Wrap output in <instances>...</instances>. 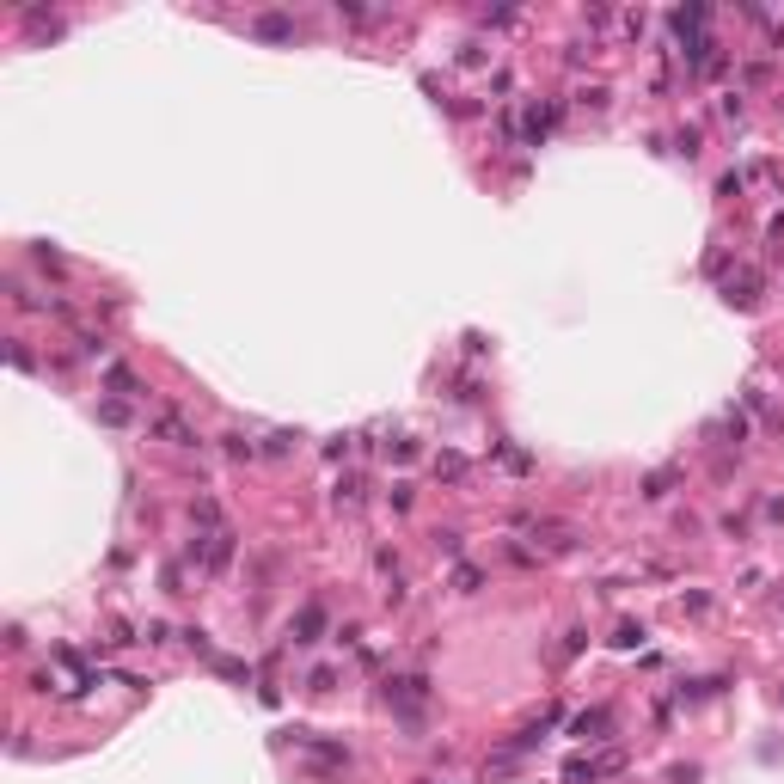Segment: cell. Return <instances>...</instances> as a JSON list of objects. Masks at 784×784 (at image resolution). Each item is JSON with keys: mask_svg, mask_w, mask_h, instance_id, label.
Segmentation results:
<instances>
[{"mask_svg": "<svg viewBox=\"0 0 784 784\" xmlns=\"http://www.w3.org/2000/svg\"><path fill=\"white\" fill-rule=\"evenodd\" d=\"M436 466H442L447 478H466V460H460V454H442V460H436Z\"/></svg>", "mask_w": 784, "mask_h": 784, "instance_id": "d6986e66", "label": "cell"}, {"mask_svg": "<svg viewBox=\"0 0 784 784\" xmlns=\"http://www.w3.org/2000/svg\"><path fill=\"white\" fill-rule=\"evenodd\" d=\"M380 699L399 711V723H405V729H417V723H423V705H429V681H423V674H386Z\"/></svg>", "mask_w": 784, "mask_h": 784, "instance_id": "6da1fadb", "label": "cell"}, {"mask_svg": "<svg viewBox=\"0 0 784 784\" xmlns=\"http://www.w3.org/2000/svg\"><path fill=\"white\" fill-rule=\"evenodd\" d=\"M331 681H338V668H313V674H307V692H331Z\"/></svg>", "mask_w": 784, "mask_h": 784, "instance_id": "9a60e30c", "label": "cell"}, {"mask_svg": "<svg viewBox=\"0 0 784 784\" xmlns=\"http://www.w3.org/2000/svg\"><path fill=\"white\" fill-rule=\"evenodd\" d=\"M674 784H699V766H674Z\"/></svg>", "mask_w": 784, "mask_h": 784, "instance_id": "44dd1931", "label": "cell"}, {"mask_svg": "<svg viewBox=\"0 0 784 784\" xmlns=\"http://www.w3.org/2000/svg\"><path fill=\"white\" fill-rule=\"evenodd\" d=\"M613 772H625V753H577L564 766V784H601V779H613Z\"/></svg>", "mask_w": 784, "mask_h": 784, "instance_id": "7a4b0ae2", "label": "cell"}, {"mask_svg": "<svg viewBox=\"0 0 784 784\" xmlns=\"http://www.w3.org/2000/svg\"><path fill=\"white\" fill-rule=\"evenodd\" d=\"M104 380H110V392H123V399H129V392H141V380L129 374V368H110Z\"/></svg>", "mask_w": 784, "mask_h": 784, "instance_id": "8fae6325", "label": "cell"}, {"mask_svg": "<svg viewBox=\"0 0 784 784\" xmlns=\"http://www.w3.org/2000/svg\"><path fill=\"white\" fill-rule=\"evenodd\" d=\"M251 31L264 37V43H288V37H295V19H288V13H258Z\"/></svg>", "mask_w": 784, "mask_h": 784, "instance_id": "52a82bcc", "label": "cell"}, {"mask_svg": "<svg viewBox=\"0 0 784 784\" xmlns=\"http://www.w3.org/2000/svg\"><path fill=\"white\" fill-rule=\"evenodd\" d=\"M374 570L380 577H399V551H374Z\"/></svg>", "mask_w": 784, "mask_h": 784, "instance_id": "ac0fdd59", "label": "cell"}, {"mask_svg": "<svg viewBox=\"0 0 784 784\" xmlns=\"http://www.w3.org/2000/svg\"><path fill=\"white\" fill-rule=\"evenodd\" d=\"M551 123H558V104H533L527 123H521V147H540L551 136Z\"/></svg>", "mask_w": 784, "mask_h": 784, "instance_id": "277c9868", "label": "cell"}, {"mask_svg": "<svg viewBox=\"0 0 784 784\" xmlns=\"http://www.w3.org/2000/svg\"><path fill=\"white\" fill-rule=\"evenodd\" d=\"M674 154H686V160H699V129H681V136H674Z\"/></svg>", "mask_w": 784, "mask_h": 784, "instance_id": "2e32d148", "label": "cell"}, {"mask_svg": "<svg viewBox=\"0 0 784 784\" xmlns=\"http://www.w3.org/2000/svg\"><path fill=\"white\" fill-rule=\"evenodd\" d=\"M711 436H717V442H748V417H742V410L717 417V423H711Z\"/></svg>", "mask_w": 784, "mask_h": 784, "instance_id": "ba28073f", "label": "cell"}, {"mask_svg": "<svg viewBox=\"0 0 784 784\" xmlns=\"http://www.w3.org/2000/svg\"><path fill=\"white\" fill-rule=\"evenodd\" d=\"M613 644H619V649H638V644H644V625H619Z\"/></svg>", "mask_w": 784, "mask_h": 784, "instance_id": "5bb4252c", "label": "cell"}, {"mask_svg": "<svg viewBox=\"0 0 784 784\" xmlns=\"http://www.w3.org/2000/svg\"><path fill=\"white\" fill-rule=\"evenodd\" d=\"M288 447H295V436H288V429H276L270 442H264V454H288Z\"/></svg>", "mask_w": 784, "mask_h": 784, "instance_id": "ffe728a7", "label": "cell"}, {"mask_svg": "<svg viewBox=\"0 0 784 784\" xmlns=\"http://www.w3.org/2000/svg\"><path fill=\"white\" fill-rule=\"evenodd\" d=\"M723 301H729V307H753V301H760V276L736 270L729 282H723Z\"/></svg>", "mask_w": 784, "mask_h": 784, "instance_id": "8992f818", "label": "cell"}, {"mask_svg": "<svg viewBox=\"0 0 784 784\" xmlns=\"http://www.w3.org/2000/svg\"><path fill=\"white\" fill-rule=\"evenodd\" d=\"M478 582H484V577H478L472 564H460V570H454V588H460V595H478Z\"/></svg>", "mask_w": 784, "mask_h": 784, "instance_id": "4fadbf2b", "label": "cell"}, {"mask_svg": "<svg viewBox=\"0 0 784 784\" xmlns=\"http://www.w3.org/2000/svg\"><path fill=\"white\" fill-rule=\"evenodd\" d=\"M154 429H160L172 447H197V436L184 429V417H172V410H166V417H154Z\"/></svg>", "mask_w": 784, "mask_h": 784, "instance_id": "9c48e42d", "label": "cell"}, {"mask_svg": "<svg viewBox=\"0 0 784 784\" xmlns=\"http://www.w3.org/2000/svg\"><path fill=\"white\" fill-rule=\"evenodd\" d=\"M668 490H674V466H662V472H649V478H644V497H649V503H662Z\"/></svg>", "mask_w": 784, "mask_h": 784, "instance_id": "30bf717a", "label": "cell"}, {"mask_svg": "<svg viewBox=\"0 0 784 784\" xmlns=\"http://www.w3.org/2000/svg\"><path fill=\"white\" fill-rule=\"evenodd\" d=\"M227 454H233V460H258V454H264V447L251 442V436H227Z\"/></svg>", "mask_w": 784, "mask_h": 784, "instance_id": "7c38bea8", "label": "cell"}, {"mask_svg": "<svg viewBox=\"0 0 784 784\" xmlns=\"http://www.w3.org/2000/svg\"><path fill=\"white\" fill-rule=\"evenodd\" d=\"M319 631H325V607H319V601H307V607L295 613V625H288V638L307 649V644H319Z\"/></svg>", "mask_w": 784, "mask_h": 784, "instance_id": "3957f363", "label": "cell"}, {"mask_svg": "<svg viewBox=\"0 0 784 784\" xmlns=\"http://www.w3.org/2000/svg\"><path fill=\"white\" fill-rule=\"evenodd\" d=\"M338 503H349V509L362 503V478H343V484H338Z\"/></svg>", "mask_w": 784, "mask_h": 784, "instance_id": "e0dca14e", "label": "cell"}, {"mask_svg": "<svg viewBox=\"0 0 784 784\" xmlns=\"http://www.w3.org/2000/svg\"><path fill=\"white\" fill-rule=\"evenodd\" d=\"M607 729H613V711H607V705H595V711H582L577 723H570L577 742H607Z\"/></svg>", "mask_w": 784, "mask_h": 784, "instance_id": "5b68a950", "label": "cell"}]
</instances>
